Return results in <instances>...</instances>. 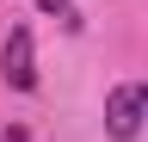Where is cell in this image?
Listing matches in <instances>:
<instances>
[{"label":"cell","instance_id":"obj_1","mask_svg":"<svg viewBox=\"0 0 148 142\" xmlns=\"http://www.w3.org/2000/svg\"><path fill=\"white\" fill-rule=\"evenodd\" d=\"M148 117V80H123L105 93V136L111 142H136Z\"/></svg>","mask_w":148,"mask_h":142},{"label":"cell","instance_id":"obj_2","mask_svg":"<svg viewBox=\"0 0 148 142\" xmlns=\"http://www.w3.org/2000/svg\"><path fill=\"white\" fill-rule=\"evenodd\" d=\"M0 80L12 93H31L37 86V49H31V25H12L6 43H0Z\"/></svg>","mask_w":148,"mask_h":142},{"label":"cell","instance_id":"obj_3","mask_svg":"<svg viewBox=\"0 0 148 142\" xmlns=\"http://www.w3.org/2000/svg\"><path fill=\"white\" fill-rule=\"evenodd\" d=\"M37 6H43V12H56V19H68V12H74L68 0H37Z\"/></svg>","mask_w":148,"mask_h":142}]
</instances>
